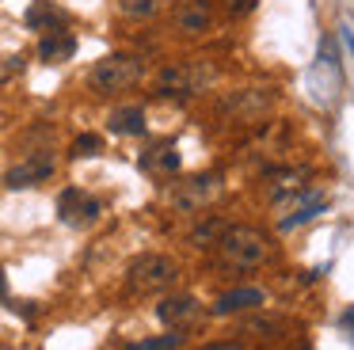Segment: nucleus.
<instances>
[{"label":"nucleus","instance_id":"nucleus-12","mask_svg":"<svg viewBox=\"0 0 354 350\" xmlns=\"http://www.w3.org/2000/svg\"><path fill=\"white\" fill-rule=\"evenodd\" d=\"M73 53H77V38H73L69 30H50V35H42L39 57L46 61V65H62V61H69Z\"/></svg>","mask_w":354,"mask_h":350},{"label":"nucleus","instance_id":"nucleus-19","mask_svg":"<svg viewBox=\"0 0 354 350\" xmlns=\"http://www.w3.org/2000/svg\"><path fill=\"white\" fill-rule=\"evenodd\" d=\"M100 149H103V137L100 133H80L77 141H73V156H95Z\"/></svg>","mask_w":354,"mask_h":350},{"label":"nucleus","instance_id":"nucleus-3","mask_svg":"<svg viewBox=\"0 0 354 350\" xmlns=\"http://www.w3.org/2000/svg\"><path fill=\"white\" fill-rule=\"evenodd\" d=\"M217 80V68L209 61H176L156 73V91L160 95H194L206 84Z\"/></svg>","mask_w":354,"mask_h":350},{"label":"nucleus","instance_id":"nucleus-14","mask_svg":"<svg viewBox=\"0 0 354 350\" xmlns=\"http://www.w3.org/2000/svg\"><path fill=\"white\" fill-rule=\"evenodd\" d=\"M27 27L31 30H62L65 27V12L62 8H54L50 0H35L31 8H27Z\"/></svg>","mask_w":354,"mask_h":350},{"label":"nucleus","instance_id":"nucleus-9","mask_svg":"<svg viewBox=\"0 0 354 350\" xmlns=\"http://www.w3.org/2000/svg\"><path fill=\"white\" fill-rule=\"evenodd\" d=\"M324 210H328V198H324V190H297V194H293V202H290V213L278 221V228H282V232L301 228V225H308V221H316Z\"/></svg>","mask_w":354,"mask_h":350},{"label":"nucleus","instance_id":"nucleus-5","mask_svg":"<svg viewBox=\"0 0 354 350\" xmlns=\"http://www.w3.org/2000/svg\"><path fill=\"white\" fill-rule=\"evenodd\" d=\"M217 190H221V175H214V172L191 175V179L171 187L168 202H171V210H179V213H198L202 205H209L217 198Z\"/></svg>","mask_w":354,"mask_h":350},{"label":"nucleus","instance_id":"nucleus-13","mask_svg":"<svg viewBox=\"0 0 354 350\" xmlns=\"http://www.w3.org/2000/svg\"><path fill=\"white\" fill-rule=\"evenodd\" d=\"M107 129L111 133H122V137H141L145 133V111L141 107H118V111H111Z\"/></svg>","mask_w":354,"mask_h":350},{"label":"nucleus","instance_id":"nucleus-10","mask_svg":"<svg viewBox=\"0 0 354 350\" xmlns=\"http://www.w3.org/2000/svg\"><path fill=\"white\" fill-rule=\"evenodd\" d=\"M171 19L183 35H202L214 27V8H209V0H179Z\"/></svg>","mask_w":354,"mask_h":350},{"label":"nucleus","instance_id":"nucleus-23","mask_svg":"<svg viewBox=\"0 0 354 350\" xmlns=\"http://www.w3.org/2000/svg\"><path fill=\"white\" fill-rule=\"evenodd\" d=\"M0 297H4V270H0Z\"/></svg>","mask_w":354,"mask_h":350},{"label":"nucleus","instance_id":"nucleus-11","mask_svg":"<svg viewBox=\"0 0 354 350\" xmlns=\"http://www.w3.org/2000/svg\"><path fill=\"white\" fill-rule=\"evenodd\" d=\"M267 301V293L255 286H244V289H232V293H221L214 301V316H229V312H244V308H259Z\"/></svg>","mask_w":354,"mask_h":350},{"label":"nucleus","instance_id":"nucleus-17","mask_svg":"<svg viewBox=\"0 0 354 350\" xmlns=\"http://www.w3.org/2000/svg\"><path fill=\"white\" fill-rule=\"evenodd\" d=\"M164 0H118V8H122V15H130V19H149V15L160 12Z\"/></svg>","mask_w":354,"mask_h":350},{"label":"nucleus","instance_id":"nucleus-16","mask_svg":"<svg viewBox=\"0 0 354 350\" xmlns=\"http://www.w3.org/2000/svg\"><path fill=\"white\" fill-rule=\"evenodd\" d=\"M145 167H149V172H164V175L179 172V156H176V149H171V145H160V149H153V152L145 156Z\"/></svg>","mask_w":354,"mask_h":350},{"label":"nucleus","instance_id":"nucleus-18","mask_svg":"<svg viewBox=\"0 0 354 350\" xmlns=\"http://www.w3.org/2000/svg\"><path fill=\"white\" fill-rule=\"evenodd\" d=\"M183 347V335L171 331V335H160V339H145V342H133L126 350H179Z\"/></svg>","mask_w":354,"mask_h":350},{"label":"nucleus","instance_id":"nucleus-15","mask_svg":"<svg viewBox=\"0 0 354 350\" xmlns=\"http://www.w3.org/2000/svg\"><path fill=\"white\" fill-rule=\"evenodd\" d=\"M225 221H217V217H206V221H198V225L191 228V248H217V240H221V232H225Z\"/></svg>","mask_w":354,"mask_h":350},{"label":"nucleus","instance_id":"nucleus-21","mask_svg":"<svg viewBox=\"0 0 354 350\" xmlns=\"http://www.w3.org/2000/svg\"><path fill=\"white\" fill-rule=\"evenodd\" d=\"M198 350H244L240 342H206V347H198Z\"/></svg>","mask_w":354,"mask_h":350},{"label":"nucleus","instance_id":"nucleus-2","mask_svg":"<svg viewBox=\"0 0 354 350\" xmlns=\"http://www.w3.org/2000/svg\"><path fill=\"white\" fill-rule=\"evenodd\" d=\"M145 76V61L133 53H107L103 61H95V68L88 73V88L111 95V91H126Z\"/></svg>","mask_w":354,"mask_h":350},{"label":"nucleus","instance_id":"nucleus-7","mask_svg":"<svg viewBox=\"0 0 354 350\" xmlns=\"http://www.w3.org/2000/svg\"><path fill=\"white\" fill-rule=\"evenodd\" d=\"M103 213V202L100 198H92V194H84V190H77V187H69V190H62V198H57V217L65 221V225H92L95 217Z\"/></svg>","mask_w":354,"mask_h":350},{"label":"nucleus","instance_id":"nucleus-1","mask_svg":"<svg viewBox=\"0 0 354 350\" xmlns=\"http://www.w3.org/2000/svg\"><path fill=\"white\" fill-rule=\"evenodd\" d=\"M217 255H221V263L232 266V270H255V266L267 259V240H263V232L252 225H232V228H225L221 240H217Z\"/></svg>","mask_w":354,"mask_h":350},{"label":"nucleus","instance_id":"nucleus-4","mask_svg":"<svg viewBox=\"0 0 354 350\" xmlns=\"http://www.w3.org/2000/svg\"><path fill=\"white\" fill-rule=\"evenodd\" d=\"M176 278H179L176 259L141 255V259H133L130 270H126V289H130V293H160V289H168Z\"/></svg>","mask_w":354,"mask_h":350},{"label":"nucleus","instance_id":"nucleus-22","mask_svg":"<svg viewBox=\"0 0 354 350\" xmlns=\"http://www.w3.org/2000/svg\"><path fill=\"white\" fill-rule=\"evenodd\" d=\"M343 38H346V46H351V53H354V30L351 27H343Z\"/></svg>","mask_w":354,"mask_h":350},{"label":"nucleus","instance_id":"nucleus-8","mask_svg":"<svg viewBox=\"0 0 354 350\" xmlns=\"http://www.w3.org/2000/svg\"><path fill=\"white\" fill-rule=\"evenodd\" d=\"M156 320L168 324L171 331H183V327H191L202 320V304H198V297H191V293L164 297V301L156 304Z\"/></svg>","mask_w":354,"mask_h":350},{"label":"nucleus","instance_id":"nucleus-6","mask_svg":"<svg viewBox=\"0 0 354 350\" xmlns=\"http://www.w3.org/2000/svg\"><path fill=\"white\" fill-rule=\"evenodd\" d=\"M57 160L50 149L42 152H31L27 160H19L16 167H8V175H4V183H8L12 190H24V187H35V183H46L50 175H54Z\"/></svg>","mask_w":354,"mask_h":350},{"label":"nucleus","instance_id":"nucleus-20","mask_svg":"<svg viewBox=\"0 0 354 350\" xmlns=\"http://www.w3.org/2000/svg\"><path fill=\"white\" fill-rule=\"evenodd\" d=\"M24 73V53H8V57H0V84H8L12 76Z\"/></svg>","mask_w":354,"mask_h":350}]
</instances>
